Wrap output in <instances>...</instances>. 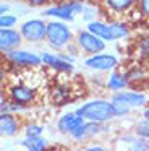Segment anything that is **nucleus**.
I'll list each match as a JSON object with an SVG mask.
<instances>
[{"label": "nucleus", "instance_id": "1", "mask_svg": "<svg viewBox=\"0 0 149 151\" xmlns=\"http://www.w3.org/2000/svg\"><path fill=\"white\" fill-rule=\"evenodd\" d=\"M76 114L81 115L84 120L99 122V124L109 122L113 117H117L113 102L105 101V99H94V101L86 102V104H83L81 107L76 109Z\"/></svg>", "mask_w": 149, "mask_h": 151}, {"label": "nucleus", "instance_id": "2", "mask_svg": "<svg viewBox=\"0 0 149 151\" xmlns=\"http://www.w3.org/2000/svg\"><path fill=\"white\" fill-rule=\"evenodd\" d=\"M71 39H73V33H71L70 26L65 24L60 20H54L47 23V36H45V42L55 50H62L67 46H70Z\"/></svg>", "mask_w": 149, "mask_h": 151}, {"label": "nucleus", "instance_id": "3", "mask_svg": "<svg viewBox=\"0 0 149 151\" xmlns=\"http://www.w3.org/2000/svg\"><path fill=\"white\" fill-rule=\"evenodd\" d=\"M84 7L81 2H76V0H70L67 4H60V5H54V7H49L42 12V17L47 18H55V20L60 21H73L74 15L83 13Z\"/></svg>", "mask_w": 149, "mask_h": 151}, {"label": "nucleus", "instance_id": "4", "mask_svg": "<svg viewBox=\"0 0 149 151\" xmlns=\"http://www.w3.org/2000/svg\"><path fill=\"white\" fill-rule=\"evenodd\" d=\"M19 33H21L23 39L28 42H41L45 41L47 36V21L34 18V20H28L19 26Z\"/></svg>", "mask_w": 149, "mask_h": 151}, {"label": "nucleus", "instance_id": "5", "mask_svg": "<svg viewBox=\"0 0 149 151\" xmlns=\"http://www.w3.org/2000/svg\"><path fill=\"white\" fill-rule=\"evenodd\" d=\"M76 42L78 47L89 55H96V54H100L102 50H105V41L97 37L96 34H92L87 29L80 31L76 34Z\"/></svg>", "mask_w": 149, "mask_h": 151}, {"label": "nucleus", "instance_id": "6", "mask_svg": "<svg viewBox=\"0 0 149 151\" xmlns=\"http://www.w3.org/2000/svg\"><path fill=\"white\" fill-rule=\"evenodd\" d=\"M5 59L10 63L16 67H39L42 63V57L37 55L34 52H29V50H23V49H15L8 54H3Z\"/></svg>", "mask_w": 149, "mask_h": 151}, {"label": "nucleus", "instance_id": "7", "mask_svg": "<svg viewBox=\"0 0 149 151\" xmlns=\"http://www.w3.org/2000/svg\"><path fill=\"white\" fill-rule=\"evenodd\" d=\"M118 65V59L112 54H96V55H91L84 60V67L91 70H96V72H110L115 67Z\"/></svg>", "mask_w": 149, "mask_h": 151}, {"label": "nucleus", "instance_id": "8", "mask_svg": "<svg viewBox=\"0 0 149 151\" xmlns=\"http://www.w3.org/2000/svg\"><path fill=\"white\" fill-rule=\"evenodd\" d=\"M21 41L23 36L19 31L13 29V28H2L0 29V50H2V54H8L18 49L21 46Z\"/></svg>", "mask_w": 149, "mask_h": 151}, {"label": "nucleus", "instance_id": "9", "mask_svg": "<svg viewBox=\"0 0 149 151\" xmlns=\"http://www.w3.org/2000/svg\"><path fill=\"white\" fill-rule=\"evenodd\" d=\"M34 98H36V91L26 85H16L10 89V99H11V102L19 104L23 107L31 104L34 101Z\"/></svg>", "mask_w": 149, "mask_h": 151}, {"label": "nucleus", "instance_id": "10", "mask_svg": "<svg viewBox=\"0 0 149 151\" xmlns=\"http://www.w3.org/2000/svg\"><path fill=\"white\" fill-rule=\"evenodd\" d=\"M42 63H45L47 67L54 68L55 72H63V73H71L73 72V63L65 60L58 54H50V52H42Z\"/></svg>", "mask_w": 149, "mask_h": 151}, {"label": "nucleus", "instance_id": "11", "mask_svg": "<svg viewBox=\"0 0 149 151\" xmlns=\"http://www.w3.org/2000/svg\"><path fill=\"white\" fill-rule=\"evenodd\" d=\"M112 101L126 104L128 107H141V106L146 104L148 98L143 93H136V91H118L112 96Z\"/></svg>", "mask_w": 149, "mask_h": 151}, {"label": "nucleus", "instance_id": "12", "mask_svg": "<svg viewBox=\"0 0 149 151\" xmlns=\"http://www.w3.org/2000/svg\"><path fill=\"white\" fill-rule=\"evenodd\" d=\"M84 122V119L81 115H78L76 112H68V114L62 115L58 119V124H57V128L60 133L63 135H71L74 128H78L81 124Z\"/></svg>", "mask_w": 149, "mask_h": 151}, {"label": "nucleus", "instance_id": "13", "mask_svg": "<svg viewBox=\"0 0 149 151\" xmlns=\"http://www.w3.org/2000/svg\"><path fill=\"white\" fill-rule=\"evenodd\" d=\"M19 128V122L11 112H2L0 115V132L3 137H13Z\"/></svg>", "mask_w": 149, "mask_h": 151}, {"label": "nucleus", "instance_id": "14", "mask_svg": "<svg viewBox=\"0 0 149 151\" xmlns=\"http://www.w3.org/2000/svg\"><path fill=\"white\" fill-rule=\"evenodd\" d=\"M87 31H91L92 34H96L97 37L107 41H113V36H112V31H110V23H104V21H99V20H91L87 23Z\"/></svg>", "mask_w": 149, "mask_h": 151}, {"label": "nucleus", "instance_id": "15", "mask_svg": "<svg viewBox=\"0 0 149 151\" xmlns=\"http://www.w3.org/2000/svg\"><path fill=\"white\" fill-rule=\"evenodd\" d=\"M128 86V78H126V75H123V73L120 72H112L109 76V80H107V88L110 89V91H123V89Z\"/></svg>", "mask_w": 149, "mask_h": 151}, {"label": "nucleus", "instance_id": "16", "mask_svg": "<svg viewBox=\"0 0 149 151\" xmlns=\"http://www.w3.org/2000/svg\"><path fill=\"white\" fill-rule=\"evenodd\" d=\"M138 0H104V5L113 13H125Z\"/></svg>", "mask_w": 149, "mask_h": 151}, {"label": "nucleus", "instance_id": "17", "mask_svg": "<svg viewBox=\"0 0 149 151\" xmlns=\"http://www.w3.org/2000/svg\"><path fill=\"white\" fill-rule=\"evenodd\" d=\"M21 145L26 150H39V151H45L47 148V140L42 137H26L21 141Z\"/></svg>", "mask_w": 149, "mask_h": 151}, {"label": "nucleus", "instance_id": "18", "mask_svg": "<svg viewBox=\"0 0 149 151\" xmlns=\"http://www.w3.org/2000/svg\"><path fill=\"white\" fill-rule=\"evenodd\" d=\"M110 31H112V36L113 41H118V39H125L128 37L130 29L125 23H110Z\"/></svg>", "mask_w": 149, "mask_h": 151}, {"label": "nucleus", "instance_id": "19", "mask_svg": "<svg viewBox=\"0 0 149 151\" xmlns=\"http://www.w3.org/2000/svg\"><path fill=\"white\" fill-rule=\"evenodd\" d=\"M135 132H136V135H138V137L149 140V120H148V119L139 120L138 124H136V127H135Z\"/></svg>", "mask_w": 149, "mask_h": 151}, {"label": "nucleus", "instance_id": "20", "mask_svg": "<svg viewBox=\"0 0 149 151\" xmlns=\"http://www.w3.org/2000/svg\"><path fill=\"white\" fill-rule=\"evenodd\" d=\"M149 148V143L146 138H133L131 140V145H130V151H146Z\"/></svg>", "mask_w": 149, "mask_h": 151}, {"label": "nucleus", "instance_id": "21", "mask_svg": "<svg viewBox=\"0 0 149 151\" xmlns=\"http://www.w3.org/2000/svg\"><path fill=\"white\" fill-rule=\"evenodd\" d=\"M42 132H44L42 125H37V124H29V125H26V128H24L26 137H41Z\"/></svg>", "mask_w": 149, "mask_h": 151}, {"label": "nucleus", "instance_id": "22", "mask_svg": "<svg viewBox=\"0 0 149 151\" xmlns=\"http://www.w3.org/2000/svg\"><path fill=\"white\" fill-rule=\"evenodd\" d=\"M16 24V17L15 15H2L0 17V28H13Z\"/></svg>", "mask_w": 149, "mask_h": 151}, {"label": "nucleus", "instance_id": "23", "mask_svg": "<svg viewBox=\"0 0 149 151\" xmlns=\"http://www.w3.org/2000/svg\"><path fill=\"white\" fill-rule=\"evenodd\" d=\"M113 102V106H115V112H117V117H122V115H126L130 112V109L131 107H128L126 104H122V102H115V101H112Z\"/></svg>", "mask_w": 149, "mask_h": 151}, {"label": "nucleus", "instance_id": "24", "mask_svg": "<svg viewBox=\"0 0 149 151\" xmlns=\"http://www.w3.org/2000/svg\"><path fill=\"white\" fill-rule=\"evenodd\" d=\"M138 49L143 55H148L149 57V36H144L138 44Z\"/></svg>", "mask_w": 149, "mask_h": 151}, {"label": "nucleus", "instance_id": "25", "mask_svg": "<svg viewBox=\"0 0 149 151\" xmlns=\"http://www.w3.org/2000/svg\"><path fill=\"white\" fill-rule=\"evenodd\" d=\"M138 8L143 17L149 18V0H138Z\"/></svg>", "mask_w": 149, "mask_h": 151}, {"label": "nucleus", "instance_id": "26", "mask_svg": "<svg viewBox=\"0 0 149 151\" xmlns=\"http://www.w3.org/2000/svg\"><path fill=\"white\" fill-rule=\"evenodd\" d=\"M23 2H26L29 7H42V5L47 4L49 0H23Z\"/></svg>", "mask_w": 149, "mask_h": 151}, {"label": "nucleus", "instance_id": "27", "mask_svg": "<svg viewBox=\"0 0 149 151\" xmlns=\"http://www.w3.org/2000/svg\"><path fill=\"white\" fill-rule=\"evenodd\" d=\"M83 151H107V150L102 146H87V148H84Z\"/></svg>", "mask_w": 149, "mask_h": 151}, {"label": "nucleus", "instance_id": "28", "mask_svg": "<svg viewBox=\"0 0 149 151\" xmlns=\"http://www.w3.org/2000/svg\"><path fill=\"white\" fill-rule=\"evenodd\" d=\"M8 10H10V5L3 4L2 7H0V13H2V15H6V13H8Z\"/></svg>", "mask_w": 149, "mask_h": 151}, {"label": "nucleus", "instance_id": "29", "mask_svg": "<svg viewBox=\"0 0 149 151\" xmlns=\"http://www.w3.org/2000/svg\"><path fill=\"white\" fill-rule=\"evenodd\" d=\"M143 115H144V119H148V120H149V109H146L144 114H143Z\"/></svg>", "mask_w": 149, "mask_h": 151}, {"label": "nucleus", "instance_id": "30", "mask_svg": "<svg viewBox=\"0 0 149 151\" xmlns=\"http://www.w3.org/2000/svg\"><path fill=\"white\" fill-rule=\"evenodd\" d=\"M28 151H39V150H28Z\"/></svg>", "mask_w": 149, "mask_h": 151}, {"label": "nucleus", "instance_id": "31", "mask_svg": "<svg viewBox=\"0 0 149 151\" xmlns=\"http://www.w3.org/2000/svg\"><path fill=\"white\" fill-rule=\"evenodd\" d=\"M146 151H149V148H148V150H146Z\"/></svg>", "mask_w": 149, "mask_h": 151}]
</instances>
